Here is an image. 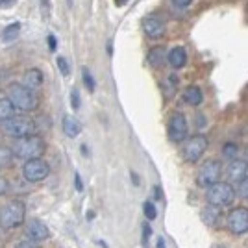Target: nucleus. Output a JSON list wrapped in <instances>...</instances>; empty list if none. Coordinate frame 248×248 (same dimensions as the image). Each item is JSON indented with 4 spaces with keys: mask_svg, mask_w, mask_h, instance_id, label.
I'll return each mask as SVG.
<instances>
[{
    "mask_svg": "<svg viewBox=\"0 0 248 248\" xmlns=\"http://www.w3.org/2000/svg\"><path fill=\"white\" fill-rule=\"evenodd\" d=\"M200 217H202V220L206 222L207 226H217L218 218H220V211H218L217 206H206L204 209H202V213H200Z\"/></svg>",
    "mask_w": 248,
    "mask_h": 248,
    "instance_id": "18",
    "label": "nucleus"
},
{
    "mask_svg": "<svg viewBox=\"0 0 248 248\" xmlns=\"http://www.w3.org/2000/svg\"><path fill=\"white\" fill-rule=\"evenodd\" d=\"M167 60L170 63L172 69H182L187 63V52L184 46H174L172 50L167 54Z\"/></svg>",
    "mask_w": 248,
    "mask_h": 248,
    "instance_id": "15",
    "label": "nucleus"
},
{
    "mask_svg": "<svg viewBox=\"0 0 248 248\" xmlns=\"http://www.w3.org/2000/svg\"><path fill=\"white\" fill-rule=\"evenodd\" d=\"M0 128H2V132L6 135H11V137H24V135H31L35 132V123L28 119V117H17V115H13L11 119L8 121H4V123H0Z\"/></svg>",
    "mask_w": 248,
    "mask_h": 248,
    "instance_id": "5",
    "label": "nucleus"
},
{
    "mask_svg": "<svg viewBox=\"0 0 248 248\" xmlns=\"http://www.w3.org/2000/svg\"><path fill=\"white\" fill-rule=\"evenodd\" d=\"M82 74H83V85H85V89L87 91H94V80L93 76H91V73L87 69H83Z\"/></svg>",
    "mask_w": 248,
    "mask_h": 248,
    "instance_id": "24",
    "label": "nucleus"
},
{
    "mask_svg": "<svg viewBox=\"0 0 248 248\" xmlns=\"http://www.w3.org/2000/svg\"><path fill=\"white\" fill-rule=\"evenodd\" d=\"M235 193H239L243 198H248V176H247V178H243V180L239 182V189L235 191Z\"/></svg>",
    "mask_w": 248,
    "mask_h": 248,
    "instance_id": "26",
    "label": "nucleus"
},
{
    "mask_svg": "<svg viewBox=\"0 0 248 248\" xmlns=\"http://www.w3.org/2000/svg\"><path fill=\"white\" fill-rule=\"evenodd\" d=\"M58 67H60V73H62L63 76H69V74H71L69 63H67V60H65V58H58Z\"/></svg>",
    "mask_w": 248,
    "mask_h": 248,
    "instance_id": "27",
    "label": "nucleus"
},
{
    "mask_svg": "<svg viewBox=\"0 0 248 248\" xmlns=\"http://www.w3.org/2000/svg\"><path fill=\"white\" fill-rule=\"evenodd\" d=\"M165 58H167L165 48H163V46H155V48H152L150 54H148V63H150L152 67H159Z\"/></svg>",
    "mask_w": 248,
    "mask_h": 248,
    "instance_id": "21",
    "label": "nucleus"
},
{
    "mask_svg": "<svg viewBox=\"0 0 248 248\" xmlns=\"http://www.w3.org/2000/svg\"><path fill=\"white\" fill-rule=\"evenodd\" d=\"M15 4V0H0V8H10Z\"/></svg>",
    "mask_w": 248,
    "mask_h": 248,
    "instance_id": "35",
    "label": "nucleus"
},
{
    "mask_svg": "<svg viewBox=\"0 0 248 248\" xmlns=\"http://www.w3.org/2000/svg\"><path fill=\"white\" fill-rule=\"evenodd\" d=\"M8 98L21 111H33L37 108V104H39L35 93L31 89H28L26 85H22V83H11L8 87Z\"/></svg>",
    "mask_w": 248,
    "mask_h": 248,
    "instance_id": "3",
    "label": "nucleus"
},
{
    "mask_svg": "<svg viewBox=\"0 0 248 248\" xmlns=\"http://www.w3.org/2000/svg\"><path fill=\"white\" fill-rule=\"evenodd\" d=\"M161 89H163L165 96H172L176 93V89H178V76H167L165 80L161 82Z\"/></svg>",
    "mask_w": 248,
    "mask_h": 248,
    "instance_id": "22",
    "label": "nucleus"
},
{
    "mask_svg": "<svg viewBox=\"0 0 248 248\" xmlns=\"http://www.w3.org/2000/svg\"><path fill=\"white\" fill-rule=\"evenodd\" d=\"M6 189H8V182L4 178H0V197L6 193Z\"/></svg>",
    "mask_w": 248,
    "mask_h": 248,
    "instance_id": "33",
    "label": "nucleus"
},
{
    "mask_svg": "<svg viewBox=\"0 0 248 248\" xmlns=\"http://www.w3.org/2000/svg\"><path fill=\"white\" fill-rule=\"evenodd\" d=\"M157 248H165V241H163L161 237L157 239Z\"/></svg>",
    "mask_w": 248,
    "mask_h": 248,
    "instance_id": "37",
    "label": "nucleus"
},
{
    "mask_svg": "<svg viewBox=\"0 0 248 248\" xmlns=\"http://www.w3.org/2000/svg\"><path fill=\"white\" fill-rule=\"evenodd\" d=\"M46 43H48V48H50V52H56V48H58V41H56V35H54V33H48Z\"/></svg>",
    "mask_w": 248,
    "mask_h": 248,
    "instance_id": "29",
    "label": "nucleus"
},
{
    "mask_svg": "<svg viewBox=\"0 0 248 248\" xmlns=\"http://www.w3.org/2000/svg\"><path fill=\"white\" fill-rule=\"evenodd\" d=\"M237 154H239V146L235 143H224L222 145V155L226 157V159H237Z\"/></svg>",
    "mask_w": 248,
    "mask_h": 248,
    "instance_id": "23",
    "label": "nucleus"
},
{
    "mask_svg": "<svg viewBox=\"0 0 248 248\" xmlns=\"http://www.w3.org/2000/svg\"><path fill=\"white\" fill-rule=\"evenodd\" d=\"M17 248H35V245H33V241H31V243H28V241H22V243H19V245H17Z\"/></svg>",
    "mask_w": 248,
    "mask_h": 248,
    "instance_id": "34",
    "label": "nucleus"
},
{
    "mask_svg": "<svg viewBox=\"0 0 248 248\" xmlns=\"http://www.w3.org/2000/svg\"><path fill=\"white\" fill-rule=\"evenodd\" d=\"M45 82V74H43L41 69H28L24 76H22V85H26L28 89L31 91H35V89H39Z\"/></svg>",
    "mask_w": 248,
    "mask_h": 248,
    "instance_id": "14",
    "label": "nucleus"
},
{
    "mask_svg": "<svg viewBox=\"0 0 248 248\" xmlns=\"http://www.w3.org/2000/svg\"><path fill=\"white\" fill-rule=\"evenodd\" d=\"M26 235H28L33 243H41V241H46V239L50 237V230H48V226H46L43 220L31 218L30 222L26 224Z\"/></svg>",
    "mask_w": 248,
    "mask_h": 248,
    "instance_id": "11",
    "label": "nucleus"
},
{
    "mask_svg": "<svg viewBox=\"0 0 248 248\" xmlns=\"http://www.w3.org/2000/svg\"><path fill=\"white\" fill-rule=\"evenodd\" d=\"M222 174V165L217 159H207L202 165L198 167L197 172V186L198 187H211L213 184H217Z\"/></svg>",
    "mask_w": 248,
    "mask_h": 248,
    "instance_id": "7",
    "label": "nucleus"
},
{
    "mask_svg": "<svg viewBox=\"0 0 248 248\" xmlns=\"http://www.w3.org/2000/svg\"><path fill=\"white\" fill-rule=\"evenodd\" d=\"M143 211H145V215H146V218H155V215H157V211H155V206L152 204V202H145L143 204Z\"/></svg>",
    "mask_w": 248,
    "mask_h": 248,
    "instance_id": "25",
    "label": "nucleus"
},
{
    "mask_svg": "<svg viewBox=\"0 0 248 248\" xmlns=\"http://www.w3.org/2000/svg\"><path fill=\"white\" fill-rule=\"evenodd\" d=\"M41 6H43V15L46 17V15H48L46 10H48V6H50V4H48V0H41Z\"/></svg>",
    "mask_w": 248,
    "mask_h": 248,
    "instance_id": "36",
    "label": "nucleus"
},
{
    "mask_svg": "<svg viewBox=\"0 0 248 248\" xmlns=\"http://www.w3.org/2000/svg\"><path fill=\"white\" fill-rule=\"evenodd\" d=\"M74 182H76V191H78V193H82V191H83V184H82V178H80V174L74 176Z\"/></svg>",
    "mask_w": 248,
    "mask_h": 248,
    "instance_id": "32",
    "label": "nucleus"
},
{
    "mask_svg": "<svg viewBox=\"0 0 248 248\" xmlns=\"http://www.w3.org/2000/svg\"><path fill=\"white\" fill-rule=\"evenodd\" d=\"M19 33H21V22H11L8 24L4 31H2V41L4 43H11L15 41L17 37H19Z\"/></svg>",
    "mask_w": 248,
    "mask_h": 248,
    "instance_id": "20",
    "label": "nucleus"
},
{
    "mask_svg": "<svg viewBox=\"0 0 248 248\" xmlns=\"http://www.w3.org/2000/svg\"><path fill=\"white\" fill-rule=\"evenodd\" d=\"M63 132H65V135H69V137H76V135H80V132H82V124L78 123L73 115H65L63 117Z\"/></svg>",
    "mask_w": 248,
    "mask_h": 248,
    "instance_id": "17",
    "label": "nucleus"
},
{
    "mask_svg": "<svg viewBox=\"0 0 248 248\" xmlns=\"http://www.w3.org/2000/svg\"><path fill=\"white\" fill-rule=\"evenodd\" d=\"M67 4H69V6H73V4H74V0H67Z\"/></svg>",
    "mask_w": 248,
    "mask_h": 248,
    "instance_id": "40",
    "label": "nucleus"
},
{
    "mask_svg": "<svg viewBox=\"0 0 248 248\" xmlns=\"http://www.w3.org/2000/svg\"><path fill=\"white\" fill-rule=\"evenodd\" d=\"M24 217H26V206L22 200H8L6 204L0 206V226L6 230L21 226Z\"/></svg>",
    "mask_w": 248,
    "mask_h": 248,
    "instance_id": "2",
    "label": "nucleus"
},
{
    "mask_svg": "<svg viewBox=\"0 0 248 248\" xmlns=\"http://www.w3.org/2000/svg\"><path fill=\"white\" fill-rule=\"evenodd\" d=\"M170 2L174 4L176 8L184 10V8H187V6H191V2H193V0H170Z\"/></svg>",
    "mask_w": 248,
    "mask_h": 248,
    "instance_id": "30",
    "label": "nucleus"
},
{
    "mask_svg": "<svg viewBox=\"0 0 248 248\" xmlns=\"http://www.w3.org/2000/svg\"><path fill=\"white\" fill-rule=\"evenodd\" d=\"M167 134H169V139L172 143H182L187 139V134H189V126H187V119L184 113H174L170 119H169V124H167Z\"/></svg>",
    "mask_w": 248,
    "mask_h": 248,
    "instance_id": "9",
    "label": "nucleus"
},
{
    "mask_svg": "<svg viewBox=\"0 0 248 248\" xmlns=\"http://www.w3.org/2000/svg\"><path fill=\"white\" fill-rule=\"evenodd\" d=\"M22 174L28 182H41L46 176L50 174V165L43 159V157H33V159H26V163L22 167Z\"/></svg>",
    "mask_w": 248,
    "mask_h": 248,
    "instance_id": "8",
    "label": "nucleus"
},
{
    "mask_svg": "<svg viewBox=\"0 0 248 248\" xmlns=\"http://www.w3.org/2000/svg\"><path fill=\"white\" fill-rule=\"evenodd\" d=\"M228 180L232 182V184H239L243 178H247V172H248V163L245 159H232L230 163H228Z\"/></svg>",
    "mask_w": 248,
    "mask_h": 248,
    "instance_id": "13",
    "label": "nucleus"
},
{
    "mask_svg": "<svg viewBox=\"0 0 248 248\" xmlns=\"http://www.w3.org/2000/svg\"><path fill=\"white\" fill-rule=\"evenodd\" d=\"M71 104H73V109H80V93L73 89V93H71Z\"/></svg>",
    "mask_w": 248,
    "mask_h": 248,
    "instance_id": "28",
    "label": "nucleus"
},
{
    "mask_svg": "<svg viewBox=\"0 0 248 248\" xmlns=\"http://www.w3.org/2000/svg\"><path fill=\"white\" fill-rule=\"evenodd\" d=\"M226 228L232 233H235V235L247 233L248 232V209L247 207H235V209H232L226 218Z\"/></svg>",
    "mask_w": 248,
    "mask_h": 248,
    "instance_id": "10",
    "label": "nucleus"
},
{
    "mask_svg": "<svg viewBox=\"0 0 248 248\" xmlns=\"http://www.w3.org/2000/svg\"><path fill=\"white\" fill-rule=\"evenodd\" d=\"M207 145H209V141H207L206 135L198 134L193 137H187L184 141V146H182V157L187 163H197L207 150Z\"/></svg>",
    "mask_w": 248,
    "mask_h": 248,
    "instance_id": "6",
    "label": "nucleus"
},
{
    "mask_svg": "<svg viewBox=\"0 0 248 248\" xmlns=\"http://www.w3.org/2000/svg\"><path fill=\"white\" fill-rule=\"evenodd\" d=\"M182 96H184L186 104H189V106H200L202 100H204V93H202V89L198 85H189V87H186Z\"/></svg>",
    "mask_w": 248,
    "mask_h": 248,
    "instance_id": "16",
    "label": "nucleus"
},
{
    "mask_svg": "<svg viewBox=\"0 0 248 248\" xmlns=\"http://www.w3.org/2000/svg\"><path fill=\"white\" fill-rule=\"evenodd\" d=\"M148 237H150V226H148V224H143V245H148Z\"/></svg>",
    "mask_w": 248,
    "mask_h": 248,
    "instance_id": "31",
    "label": "nucleus"
},
{
    "mask_svg": "<svg viewBox=\"0 0 248 248\" xmlns=\"http://www.w3.org/2000/svg\"><path fill=\"white\" fill-rule=\"evenodd\" d=\"M15 109H17V108L13 106V102H11L8 96H6V98H0V123L11 119V117L15 115Z\"/></svg>",
    "mask_w": 248,
    "mask_h": 248,
    "instance_id": "19",
    "label": "nucleus"
},
{
    "mask_svg": "<svg viewBox=\"0 0 248 248\" xmlns=\"http://www.w3.org/2000/svg\"><path fill=\"white\" fill-rule=\"evenodd\" d=\"M213 248H224V247H220V245H215V247H213Z\"/></svg>",
    "mask_w": 248,
    "mask_h": 248,
    "instance_id": "41",
    "label": "nucleus"
},
{
    "mask_svg": "<svg viewBox=\"0 0 248 248\" xmlns=\"http://www.w3.org/2000/svg\"><path fill=\"white\" fill-rule=\"evenodd\" d=\"M132 180H134V186H139V180H137V174L132 172Z\"/></svg>",
    "mask_w": 248,
    "mask_h": 248,
    "instance_id": "38",
    "label": "nucleus"
},
{
    "mask_svg": "<svg viewBox=\"0 0 248 248\" xmlns=\"http://www.w3.org/2000/svg\"><path fill=\"white\" fill-rule=\"evenodd\" d=\"M235 195H237V193H235L233 186L228 184V182H224V184L217 182V184H213L211 187H207V191H206L207 202H209L211 206H217V207L230 206V204L235 200Z\"/></svg>",
    "mask_w": 248,
    "mask_h": 248,
    "instance_id": "4",
    "label": "nucleus"
},
{
    "mask_svg": "<svg viewBox=\"0 0 248 248\" xmlns=\"http://www.w3.org/2000/svg\"><path fill=\"white\" fill-rule=\"evenodd\" d=\"M46 150V145L43 141V137L31 134V135H24V137H19L13 146H11V152L21 157V159H33V157H41Z\"/></svg>",
    "mask_w": 248,
    "mask_h": 248,
    "instance_id": "1",
    "label": "nucleus"
},
{
    "mask_svg": "<svg viewBox=\"0 0 248 248\" xmlns=\"http://www.w3.org/2000/svg\"><path fill=\"white\" fill-rule=\"evenodd\" d=\"M143 31L150 39H159L165 33V22L161 21L157 15H150L143 19Z\"/></svg>",
    "mask_w": 248,
    "mask_h": 248,
    "instance_id": "12",
    "label": "nucleus"
},
{
    "mask_svg": "<svg viewBox=\"0 0 248 248\" xmlns=\"http://www.w3.org/2000/svg\"><path fill=\"white\" fill-rule=\"evenodd\" d=\"M245 161H247V163H248V146H247V148H245Z\"/></svg>",
    "mask_w": 248,
    "mask_h": 248,
    "instance_id": "39",
    "label": "nucleus"
}]
</instances>
